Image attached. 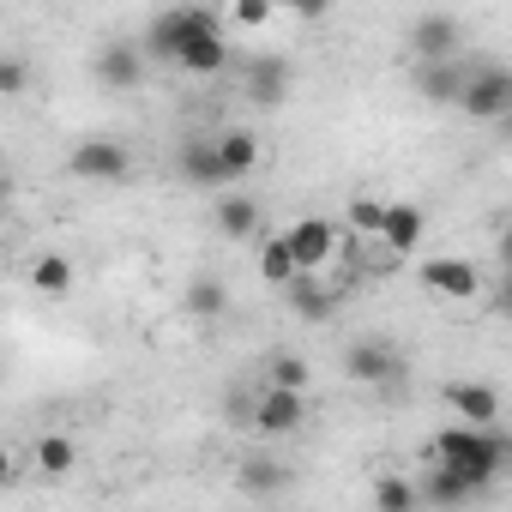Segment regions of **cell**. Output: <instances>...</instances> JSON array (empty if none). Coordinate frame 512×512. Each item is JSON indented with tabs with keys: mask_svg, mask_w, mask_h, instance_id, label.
<instances>
[{
	"mask_svg": "<svg viewBox=\"0 0 512 512\" xmlns=\"http://www.w3.org/2000/svg\"><path fill=\"white\" fill-rule=\"evenodd\" d=\"M308 380H314V368H308L302 356H278V362H272V386H296V392H308Z\"/></svg>",
	"mask_w": 512,
	"mask_h": 512,
	"instance_id": "obj_29",
	"label": "cell"
},
{
	"mask_svg": "<svg viewBox=\"0 0 512 512\" xmlns=\"http://www.w3.org/2000/svg\"><path fill=\"white\" fill-rule=\"evenodd\" d=\"M296 272H302V266H296V247H290V235H266V241H260V278H266L272 290H284Z\"/></svg>",
	"mask_w": 512,
	"mask_h": 512,
	"instance_id": "obj_22",
	"label": "cell"
},
{
	"mask_svg": "<svg viewBox=\"0 0 512 512\" xmlns=\"http://www.w3.org/2000/svg\"><path fill=\"white\" fill-rule=\"evenodd\" d=\"M145 49L139 43H109V49H97V61H91V73H97V85L103 91H133L139 79H145Z\"/></svg>",
	"mask_w": 512,
	"mask_h": 512,
	"instance_id": "obj_16",
	"label": "cell"
},
{
	"mask_svg": "<svg viewBox=\"0 0 512 512\" xmlns=\"http://www.w3.org/2000/svg\"><path fill=\"white\" fill-rule=\"evenodd\" d=\"M217 235H223V241L260 235V199H247L241 187H229V193L217 199Z\"/></svg>",
	"mask_w": 512,
	"mask_h": 512,
	"instance_id": "obj_18",
	"label": "cell"
},
{
	"mask_svg": "<svg viewBox=\"0 0 512 512\" xmlns=\"http://www.w3.org/2000/svg\"><path fill=\"white\" fill-rule=\"evenodd\" d=\"M199 31H223L217 13H205V7H169V13H157V19L145 25V55H151V61H181V49H187Z\"/></svg>",
	"mask_w": 512,
	"mask_h": 512,
	"instance_id": "obj_2",
	"label": "cell"
},
{
	"mask_svg": "<svg viewBox=\"0 0 512 512\" xmlns=\"http://www.w3.org/2000/svg\"><path fill=\"white\" fill-rule=\"evenodd\" d=\"M175 175H181L193 193L235 187V181H229V163H223V145H217V139H199V133L181 139V151H175Z\"/></svg>",
	"mask_w": 512,
	"mask_h": 512,
	"instance_id": "obj_5",
	"label": "cell"
},
{
	"mask_svg": "<svg viewBox=\"0 0 512 512\" xmlns=\"http://www.w3.org/2000/svg\"><path fill=\"white\" fill-rule=\"evenodd\" d=\"M31 290L37 296H67L73 290V260L67 253H43V260L31 266Z\"/></svg>",
	"mask_w": 512,
	"mask_h": 512,
	"instance_id": "obj_23",
	"label": "cell"
},
{
	"mask_svg": "<svg viewBox=\"0 0 512 512\" xmlns=\"http://www.w3.org/2000/svg\"><path fill=\"white\" fill-rule=\"evenodd\" d=\"M422 458H434V464H458L464 476H476L482 488L512 464V434H500V422H452V428H440L428 446H422Z\"/></svg>",
	"mask_w": 512,
	"mask_h": 512,
	"instance_id": "obj_1",
	"label": "cell"
},
{
	"mask_svg": "<svg viewBox=\"0 0 512 512\" xmlns=\"http://www.w3.org/2000/svg\"><path fill=\"white\" fill-rule=\"evenodd\" d=\"M332 0H278V13H296V19H326Z\"/></svg>",
	"mask_w": 512,
	"mask_h": 512,
	"instance_id": "obj_31",
	"label": "cell"
},
{
	"mask_svg": "<svg viewBox=\"0 0 512 512\" xmlns=\"http://www.w3.org/2000/svg\"><path fill=\"white\" fill-rule=\"evenodd\" d=\"M494 260H500V272H512V223L494 229Z\"/></svg>",
	"mask_w": 512,
	"mask_h": 512,
	"instance_id": "obj_32",
	"label": "cell"
},
{
	"mask_svg": "<svg viewBox=\"0 0 512 512\" xmlns=\"http://www.w3.org/2000/svg\"><path fill=\"white\" fill-rule=\"evenodd\" d=\"M217 145H223V163H229V181L241 187L253 169H260V139H253L247 127H229V133H217Z\"/></svg>",
	"mask_w": 512,
	"mask_h": 512,
	"instance_id": "obj_21",
	"label": "cell"
},
{
	"mask_svg": "<svg viewBox=\"0 0 512 512\" xmlns=\"http://www.w3.org/2000/svg\"><path fill=\"white\" fill-rule=\"evenodd\" d=\"M31 85V67L19 61V55H7V61H0V91H7V97H19Z\"/></svg>",
	"mask_w": 512,
	"mask_h": 512,
	"instance_id": "obj_30",
	"label": "cell"
},
{
	"mask_svg": "<svg viewBox=\"0 0 512 512\" xmlns=\"http://www.w3.org/2000/svg\"><path fill=\"white\" fill-rule=\"evenodd\" d=\"M494 308L512 320V272H500V290H494Z\"/></svg>",
	"mask_w": 512,
	"mask_h": 512,
	"instance_id": "obj_33",
	"label": "cell"
},
{
	"mask_svg": "<svg viewBox=\"0 0 512 512\" xmlns=\"http://www.w3.org/2000/svg\"><path fill=\"white\" fill-rule=\"evenodd\" d=\"M302 422H308V398L296 386H266L260 404H253V434H266V440H290Z\"/></svg>",
	"mask_w": 512,
	"mask_h": 512,
	"instance_id": "obj_6",
	"label": "cell"
},
{
	"mask_svg": "<svg viewBox=\"0 0 512 512\" xmlns=\"http://www.w3.org/2000/svg\"><path fill=\"white\" fill-rule=\"evenodd\" d=\"M422 290L446 296V302H476L482 296V272L470 260H458V253H434V260L422 266Z\"/></svg>",
	"mask_w": 512,
	"mask_h": 512,
	"instance_id": "obj_8",
	"label": "cell"
},
{
	"mask_svg": "<svg viewBox=\"0 0 512 512\" xmlns=\"http://www.w3.org/2000/svg\"><path fill=\"white\" fill-rule=\"evenodd\" d=\"M374 506L380 512H410V506H422V488L404 482V476H380L374 482Z\"/></svg>",
	"mask_w": 512,
	"mask_h": 512,
	"instance_id": "obj_26",
	"label": "cell"
},
{
	"mask_svg": "<svg viewBox=\"0 0 512 512\" xmlns=\"http://www.w3.org/2000/svg\"><path fill=\"white\" fill-rule=\"evenodd\" d=\"M344 380H356V386H386L398 368H404V356L386 344V338H356V344H344Z\"/></svg>",
	"mask_w": 512,
	"mask_h": 512,
	"instance_id": "obj_7",
	"label": "cell"
},
{
	"mask_svg": "<svg viewBox=\"0 0 512 512\" xmlns=\"http://www.w3.org/2000/svg\"><path fill=\"white\" fill-rule=\"evenodd\" d=\"M440 404L458 416V422H500V392L488 386V380H446L440 386Z\"/></svg>",
	"mask_w": 512,
	"mask_h": 512,
	"instance_id": "obj_15",
	"label": "cell"
},
{
	"mask_svg": "<svg viewBox=\"0 0 512 512\" xmlns=\"http://www.w3.org/2000/svg\"><path fill=\"white\" fill-rule=\"evenodd\" d=\"M37 464H43L49 476H67V470L79 464V446H73L67 434H43V440H37Z\"/></svg>",
	"mask_w": 512,
	"mask_h": 512,
	"instance_id": "obj_27",
	"label": "cell"
},
{
	"mask_svg": "<svg viewBox=\"0 0 512 512\" xmlns=\"http://www.w3.org/2000/svg\"><path fill=\"white\" fill-rule=\"evenodd\" d=\"M284 235H290V247H296V266H302V272L332 266V253H338V217H296Z\"/></svg>",
	"mask_w": 512,
	"mask_h": 512,
	"instance_id": "obj_10",
	"label": "cell"
},
{
	"mask_svg": "<svg viewBox=\"0 0 512 512\" xmlns=\"http://www.w3.org/2000/svg\"><path fill=\"white\" fill-rule=\"evenodd\" d=\"M290 61L284 55H260V61H247L241 67V91H247V103H260V109H284L290 103Z\"/></svg>",
	"mask_w": 512,
	"mask_h": 512,
	"instance_id": "obj_9",
	"label": "cell"
},
{
	"mask_svg": "<svg viewBox=\"0 0 512 512\" xmlns=\"http://www.w3.org/2000/svg\"><path fill=\"white\" fill-rule=\"evenodd\" d=\"M464 79H470V67H464L458 55H452V61H416V97L434 103V109H458Z\"/></svg>",
	"mask_w": 512,
	"mask_h": 512,
	"instance_id": "obj_13",
	"label": "cell"
},
{
	"mask_svg": "<svg viewBox=\"0 0 512 512\" xmlns=\"http://www.w3.org/2000/svg\"><path fill=\"white\" fill-rule=\"evenodd\" d=\"M344 223H350L356 235H374V241H380V235H386V205L368 199V193H356V199L344 205Z\"/></svg>",
	"mask_w": 512,
	"mask_h": 512,
	"instance_id": "obj_25",
	"label": "cell"
},
{
	"mask_svg": "<svg viewBox=\"0 0 512 512\" xmlns=\"http://www.w3.org/2000/svg\"><path fill=\"white\" fill-rule=\"evenodd\" d=\"M67 175H73V181L115 187V181H127V175H133V157H127V145H121V139H79V145L67 151Z\"/></svg>",
	"mask_w": 512,
	"mask_h": 512,
	"instance_id": "obj_4",
	"label": "cell"
},
{
	"mask_svg": "<svg viewBox=\"0 0 512 512\" xmlns=\"http://www.w3.org/2000/svg\"><path fill=\"white\" fill-rule=\"evenodd\" d=\"M181 73H193V79H211V73H223L229 67V43H223V31H199L187 49H181V61H175Z\"/></svg>",
	"mask_w": 512,
	"mask_h": 512,
	"instance_id": "obj_19",
	"label": "cell"
},
{
	"mask_svg": "<svg viewBox=\"0 0 512 512\" xmlns=\"http://www.w3.org/2000/svg\"><path fill=\"white\" fill-rule=\"evenodd\" d=\"M416 488H422V506H434V512H446V506H470L476 494H488L476 476H464L458 464H434V458H428V470H422Z\"/></svg>",
	"mask_w": 512,
	"mask_h": 512,
	"instance_id": "obj_11",
	"label": "cell"
},
{
	"mask_svg": "<svg viewBox=\"0 0 512 512\" xmlns=\"http://www.w3.org/2000/svg\"><path fill=\"white\" fill-rule=\"evenodd\" d=\"M458 109H464L470 121H506V115H512V67H506V61H476L470 79H464Z\"/></svg>",
	"mask_w": 512,
	"mask_h": 512,
	"instance_id": "obj_3",
	"label": "cell"
},
{
	"mask_svg": "<svg viewBox=\"0 0 512 512\" xmlns=\"http://www.w3.org/2000/svg\"><path fill=\"white\" fill-rule=\"evenodd\" d=\"M500 139H506V145H512V115H506V121H500Z\"/></svg>",
	"mask_w": 512,
	"mask_h": 512,
	"instance_id": "obj_34",
	"label": "cell"
},
{
	"mask_svg": "<svg viewBox=\"0 0 512 512\" xmlns=\"http://www.w3.org/2000/svg\"><path fill=\"white\" fill-rule=\"evenodd\" d=\"M241 494H278L284 482H290V470L284 464H272V458H253V464H241Z\"/></svg>",
	"mask_w": 512,
	"mask_h": 512,
	"instance_id": "obj_24",
	"label": "cell"
},
{
	"mask_svg": "<svg viewBox=\"0 0 512 512\" xmlns=\"http://www.w3.org/2000/svg\"><path fill=\"white\" fill-rule=\"evenodd\" d=\"M181 308L193 314V320H223V308H229V290H223V278H211V272H193L187 278V290H181Z\"/></svg>",
	"mask_w": 512,
	"mask_h": 512,
	"instance_id": "obj_20",
	"label": "cell"
},
{
	"mask_svg": "<svg viewBox=\"0 0 512 512\" xmlns=\"http://www.w3.org/2000/svg\"><path fill=\"white\" fill-rule=\"evenodd\" d=\"M278 296H284V308H290L296 320H308V326H326V320L338 314V290H326L320 272H296Z\"/></svg>",
	"mask_w": 512,
	"mask_h": 512,
	"instance_id": "obj_14",
	"label": "cell"
},
{
	"mask_svg": "<svg viewBox=\"0 0 512 512\" xmlns=\"http://www.w3.org/2000/svg\"><path fill=\"white\" fill-rule=\"evenodd\" d=\"M458 49H464V25L452 13H422L410 25V55L416 61H452Z\"/></svg>",
	"mask_w": 512,
	"mask_h": 512,
	"instance_id": "obj_12",
	"label": "cell"
},
{
	"mask_svg": "<svg viewBox=\"0 0 512 512\" xmlns=\"http://www.w3.org/2000/svg\"><path fill=\"white\" fill-rule=\"evenodd\" d=\"M422 229H428V217H422V205H410V199H392L386 205V253H398V260H404V253H416L422 247Z\"/></svg>",
	"mask_w": 512,
	"mask_h": 512,
	"instance_id": "obj_17",
	"label": "cell"
},
{
	"mask_svg": "<svg viewBox=\"0 0 512 512\" xmlns=\"http://www.w3.org/2000/svg\"><path fill=\"white\" fill-rule=\"evenodd\" d=\"M278 13V0H229V25L235 31H260Z\"/></svg>",
	"mask_w": 512,
	"mask_h": 512,
	"instance_id": "obj_28",
	"label": "cell"
}]
</instances>
